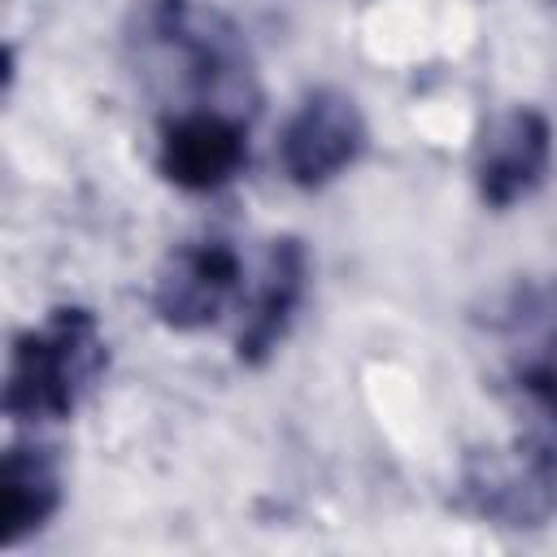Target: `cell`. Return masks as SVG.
<instances>
[{
    "label": "cell",
    "instance_id": "5b68a950",
    "mask_svg": "<svg viewBox=\"0 0 557 557\" xmlns=\"http://www.w3.org/2000/svg\"><path fill=\"white\" fill-rule=\"evenodd\" d=\"M239 287H244V265L231 239L218 235L183 239L178 248L165 252L152 278V313L161 326L178 335H196L222 322Z\"/></svg>",
    "mask_w": 557,
    "mask_h": 557
},
{
    "label": "cell",
    "instance_id": "9c48e42d",
    "mask_svg": "<svg viewBox=\"0 0 557 557\" xmlns=\"http://www.w3.org/2000/svg\"><path fill=\"white\" fill-rule=\"evenodd\" d=\"M65 500L61 457L44 440H13L0 457V548L39 535Z\"/></svg>",
    "mask_w": 557,
    "mask_h": 557
},
{
    "label": "cell",
    "instance_id": "6da1fadb",
    "mask_svg": "<svg viewBox=\"0 0 557 557\" xmlns=\"http://www.w3.org/2000/svg\"><path fill=\"white\" fill-rule=\"evenodd\" d=\"M109 370V339L87 305H57L26 326L4 366V418L17 426H52L96 392Z\"/></svg>",
    "mask_w": 557,
    "mask_h": 557
},
{
    "label": "cell",
    "instance_id": "52a82bcc",
    "mask_svg": "<svg viewBox=\"0 0 557 557\" xmlns=\"http://www.w3.org/2000/svg\"><path fill=\"white\" fill-rule=\"evenodd\" d=\"M548 165H553V122L540 109L518 104L487 122V131L474 144L470 174L483 209L505 213L522 205L531 191H540Z\"/></svg>",
    "mask_w": 557,
    "mask_h": 557
},
{
    "label": "cell",
    "instance_id": "8992f818",
    "mask_svg": "<svg viewBox=\"0 0 557 557\" xmlns=\"http://www.w3.org/2000/svg\"><path fill=\"white\" fill-rule=\"evenodd\" d=\"M248 165V117L218 104H187L161 122L157 174L191 196L218 191Z\"/></svg>",
    "mask_w": 557,
    "mask_h": 557
},
{
    "label": "cell",
    "instance_id": "ba28073f",
    "mask_svg": "<svg viewBox=\"0 0 557 557\" xmlns=\"http://www.w3.org/2000/svg\"><path fill=\"white\" fill-rule=\"evenodd\" d=\"M309 287V248L296 235H278L265 248L261 274L252 283V296L244 305L239 331H235V361L248 370H261L278 344L287 339L296 309Z\"/></svg>",
    "mask_w": 557,
    "mask_h": 557
},
{
    "label": "cell",
    "instance_id": "7a4b0ae2",
    "mask_svg": "<svg viewBox=\"0 0 557 557\" xmlns=\"http://www.w3.org/2000/svg\"><path fill=\"white\" fill-rule=\"evenodd\" d=\"M135 22L139 48L178 65L174 74L187 91H196V104L244 113L239 104L257 96L248 44L218 9H205L196 0H144Z\"/></svg>",
    "mask_w": 557,
    "mask_h": 557
},
{
    "label": "cell",
    "instance_id": "3957f363",
    "mask_svg": "<svg viewBox=\"0 0 557 557\" xmlns=\"http://www.w3.org/2000/svg\"><path fill=\"white\" fill-rule=\"evenodd\" d=\"M453 505L500 531H540L557 518V461L518 435L479 444L457 466Z\"/></svg>",
    "mask_w": 557,
    "mask_h": 557
},
{
    "label": "cell",
    "instance_id": "8fae6325",
    "mask_svg": "<svg viewBox=\"0 0 557 557\" xmlns=\"http://www.w3.org/2000/svg\"><path fill=\"white\" fill-rule=\"evenodd\" d=\"M505 396L518 418V440L557 461V357L509 361Z\"/></svg>",
    "mask_w": 557,
    "mask_h": 557
},
{
    "label": "cell",
    "instance_id": "277c9868",
    "mask_svg": "<svg viewBox=\"0 0 557 557\" xmlns=\"http://www.w3.org/2000/svg\"><path fill=\"white\" fill-rule=\"evenodd\" d=\"M366 139L357 100L339 87H313L278 131V170L292 187L318 191L361 161Z\"/></svg>",
    "mask_w": 557,
    "mask_h": 557
},
{
    "label": "cell",
    "instance_id": "30bf717a",
    "mask_svg": "<svg viewBox=\"0 0 557 557\" xmlns=\"http://www.w3.org/2000/svg\"><path fill=\"white\" fill-rule=\"evenodd\" d=\"M487 331L505 344L509 361L557 357V278H518L487 309Z\"/></svg>",
    "mask_w": 557,
    "mask_h": 557
}]
</instances>
